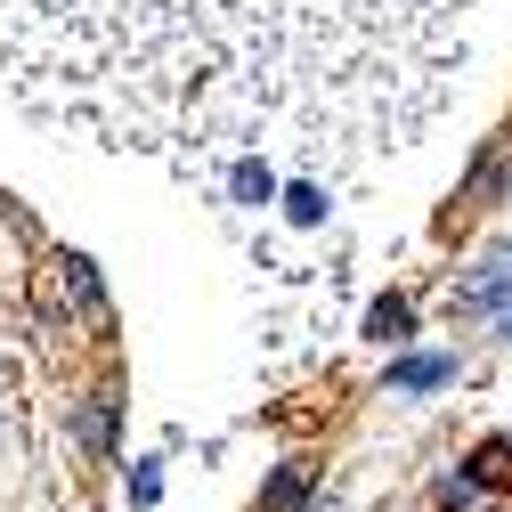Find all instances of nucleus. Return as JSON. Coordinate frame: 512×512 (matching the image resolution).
<instances>
[{"instance_id": "obj_1", "label": "nucleus", "mask_w": 512, "mask_h": 512, "mask_svg": "<svg viewBox=\"0 0 512 512\" xmlns=\"http://www.w3.org/2000/svg\"><path fill=\"white\" fill-rule=\"evenodd\" d=\"M488 0H0V82L66 139L196 179L220 220L326 204L456 98Z\"/></svg>"}, {"instance_id": "obj_5", "label": "nucleus", "mask_w": 512, "mask_h": 512, "mask_svg": "<svg viewBox=\"0 0 512 512\" xmlns=\"http://www.w3.org/2000/svg\"><path fill=\"white\" fill-rule=\"evenodd\" d=\"M504 334H512V309H504Z\"/></svg>"}, {"instance_id": "obj_2", "label": "nucleus", "mask_w": 512, "mask_h": 512, "mask_svg": "<svg viewBox=\"0 0 512 512\" xmlns=\"http://www.w3.org/2000/svg\"><path fill=\"white\" fill-rule=\"evenodd\" d=\"M504 293H512V244H496L488 261H480V269L456 285V309H496Z\"/></svg>"}, {"instance_id": "obj_3", "label": "nucleus", "mask_w": 512, "mask_h": 512, "mask_svg": "<svg viewBox=\"0 0 512 512\" xmlns=\"http://www.w3.org/2000/svg\"><path fill=\"white\" fill-rule=\"evenodd\" d=\"M431 382H447V358H407L399 366V391H431Z\"/></svg>"}, {"instance_id": "obj_4", "label": "nucleus", "mask_w": 512, "mask_h": 512, "mask_svg": "<svg viewBox=\"0 0 512 512\" xmlns=\"http://www.w3.org/2000/svg\"><path fill=\"white\" fill-rule=\"evenodd\" d=\"M374 334H382V342H399V334H407V309H399V301H391V309H374Z\"/></svg>"}]
</instances>
